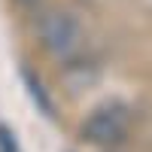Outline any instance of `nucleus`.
Segmentation results:
<instances>
[{"label":"nucleus","instance_id":"obj_2","mask_svg":"<svg viewBox=\"0 0 152 152\" xmlns=\"http://www.w3.org/2000/svg\"><path fill=\"white\" fill-rule=\"evenodd\" d=\"M0 152H18V146L12 143V134L6 125H0Z\"/></svg>","mask_w":152,"mask_h":152},{"label":"nucleus","instance_id":"obj_3","mask_svg":"<svg viewBox=\"0 0 152 152\" xmlns=\"http://www.w3.org/2000/svg\"><path fill=\"white\" fill-rule=\"evenodd\" d=\"M18 3H34V0H18Z\"/></svg>","mask_w":152,"mask_h":152},{"label":"nucleus","instance_id":"obj_1","mask_svg":"<svg viewBox=\"0 0 152 152\" xmlns=\"http://www.w3.org/2000/svg\"><path fill=\"white\" fill-rule=\"evenodd\" d=\"M128 131H131V113L122 104H107V107L94 110L82 125V137L91 143H100V146L122 143L128 137Z\"/></svg>","mask_w":152,"mask_h":152}]
</instances>
